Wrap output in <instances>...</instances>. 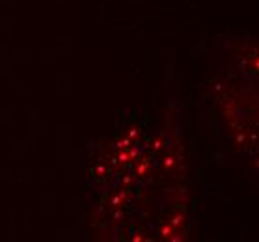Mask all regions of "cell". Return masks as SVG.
<instances>
[{
  "label": "cell",
  "mask_w": 259,
  "mask_h": 242,
  "mask_svg": "<svg viewBox=\"0 0 259 242\" xmlns=\"http://www.w3.org/2000/svg\"><path fill=\"white\" fill-rule=\"evenodd\" d=\"M226 116L237 143L259 168V45L239 58Z\"/></svg>",
  "instance_id": "1"
}]
</instances>
